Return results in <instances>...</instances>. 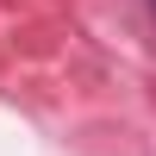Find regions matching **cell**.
<instances>
[{
    "label": "cell",
    "instance_id": "obj_1",
    "mask_svg": "<svg viewBox=\"0 0 156 156\" xmlns=\"http://www.w3.org/2000/svg\"><path fill=\"white\" fill-rule=\"evenodd\" d=\"M150 12H156V0H150Z\"/></svg>",
    "mask_w": 156,
    "mask_h": 156
}]
</instances>
